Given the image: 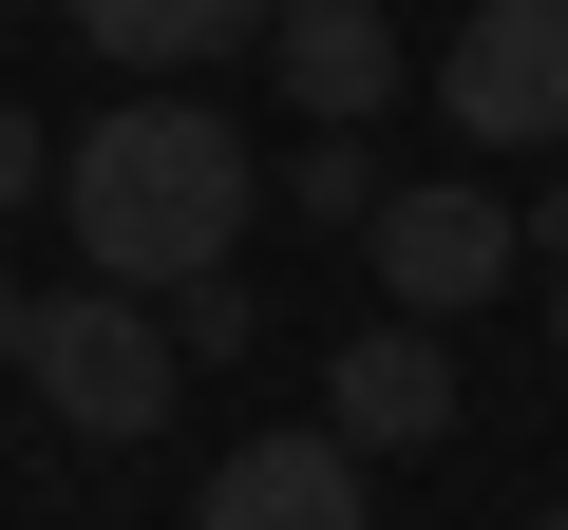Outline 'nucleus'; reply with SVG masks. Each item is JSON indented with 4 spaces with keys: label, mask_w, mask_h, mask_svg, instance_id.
Wrapping results in <instances>:
<instances>
[{
    "label": "nucleus",
    "mask_w": 568,
    "mask_h": 530,
    "mask_svg": "<svg viewBox=\"0 0 568 530\" xmlns=\"http://www.w3.org/2000/svg\"><path fill=\"white\" fill-rule=\"evenodd\" d=\"M58 208H77V285H133V304H190L209 265L246 246L265 171L209 95H114L77 152H58Z\"/></svg>",
    "instance_id": "obj_1"
},
{
    "label": "nucleus",
    "mask_w": 568,
    "mask_h": 530,
    "mask_svg": "<svg viewBox=\"0 0 568 530\" xmlns=\"http://www.w3.org/2000/svg\"><path fill=\"white\" fill-rule=\"evenodd\" d=\"M20 379H39V417H58V436H95V455H114V436H152V417H171L190 342H171V323H152L133 285H58V304H39V360H20Z\"/></svg>",
    "instance_id": "obj_2"
},
{
    "label": "nucleus",
    "mask_w": 568,
    "mask_h": 530,
    "mask_svg": "<svg viewBox=\"0 0 568 530\" xmlns=\"http://www.w3.org/2000/svg\"><path fill=\"white\" fill-rule=\"evenodd\" d=\"M436 114L474 152H568V0H474L436 58Z\"/></svg>",
    "instance_id": "obj_3"
},
{
    "label": "nucleus",
    "mask_w": 568,
    "mask_h": 530,
    "mask_svg": "<svg viewBox=\"0 0 568 530\" xmlns=\"http://www.w3.org/2000/svg\"><path fill=\"white\" fill-rule=\"evenodd\" d=\"M530 227L493 208V171H436V190H379V227H361V265H379V304L398 323H455V304H493V265H511Z\"/></svg>",
    "instance_id": "obj_4"
},
{
    "label": "nucleus",
    "mask_w": 568,
    "mask_h": 530,
    "mask_svg": "<svg viewBox=\"0 0 568 530\" xmlns=\"http://www.w3.org/2000/svg\"><path fill=\"white\" fill-rule=\"evenodd\" d=\"M361 473H379V455H342L323 417H284V436H246V455H209V492H190V530H379V511H361Z\"/></svg>",
    "instance_id": "obj_5"
},
{
    "label": "nucleus",
    "mask_w": 568,
    "mask_h": 530,
    "mask_svg": "<svg viewBox=\"0 0 568 530\" xmlns=\"http://www.w3.org/2000/svg\"><path fill=\"white\" fill-rule=\"evenodd\" d=\"M323 436H342V455H436V436H455V342H436V323H361V342L323 360Z\"/></svg>",
    "instance_id": "obj_6"
},
{
    "label": "nucleus",
    "mask_w": 568,
    "mask_h": 530,
    "mask_svg": "<svg viewBox=\"0 0 568 530\" xmlns=\"http://www.w3.org/2000/svg\"><path fill=\"white\" fill-rule=\"evenodd\" d=\"M265 58H284V95H304L323 133H379V95H398V20L379 0H284Z\"/></svg>",
    "instance_id": "obj_7"
},
{
    "label": "nucleus",
    "mask_w": 568,
    "mask_h": 530,
    "mask_svg": "<svg viewBox=\"0 0 568 530\" xmlns=\"http://www.w3.org/2000/svg\"><path fill=\"white\" fill-rule=\"evenodd\" d=\"M265 20H284V0H77V39H95L114 77H152V95L209 77V58H246Z\"/></svg>",
    "instance_id": "obj_8"
},
{
    "label": "nucleus",
    "mask_w": 568,
    "mask_h": 530,
    "mask_svg": "<svg viewBox=\"0 0 568 530\" xmlns=\"http://www.w3.org/2000/svg\"><path fill=\"white\" fill-rule=\"evenodd\" d=\"M284 208H304V227H379V152H361V133H323L304 171H284Z\"/></svg>",
    "instance_id": "obj_9"
},
{
    "label": "nucleus",
    "mask_w": 568,
    "mask_h": 530,
    "mask_svg": "<svg viewBox=\"0 0 568 530\" xmlns=\"http://www.w3.org/2000/svg\"><path fill=\"white\" fill-rule=\"evenodd\" d=\"M39 171H58V152H39V114H0V208H39Z\"/></svg>",
    "instance_id": "obj_10"
},
{
    "label": "nucleus",
    "mask_w": 568,
    "mask_h": 530,
    "mask_svg": "<svg viewBox=\"0 0 568 530\" xmlns=\"http://www.w3.org/2000/svg\"><path fill=\"white\" fill-rule=\"evenodd\" d=\"M0 360H39V285H0Z\"/></svg>",
    "instance_id": "obj_11"
},
{
    "label": "nucleus",
    "mask_w": 568,
    "mask_h": 530,
    "mask_svg": "<svg viewBox=\"0 0 568 530\" xmlns=\"http://www.w3.org/2000/svg\"><path fill=\"white\" fill-rule=\"evenodd\" d=\"M549 360H568V246H549Z\"/></svg>",
    "instance_id": "obj_12"
},
{
    "label": "nucleus",
    "mask_w": 568,
    "mask_h": 530,
    "mask_svg": "<svg viewBox=\"0 0 568 530\" xmlns=\"http://www.w3.org/2000/svg\"><path fill=\"white\" fill-rule=\"evenodd\" d=\"M530 530H568V492H549V511H530Z\"/></svg>",
    "instance_id": "obj_13"
}]
</instances>
